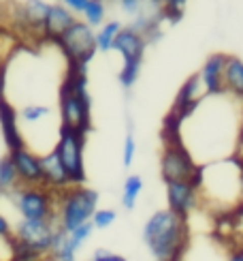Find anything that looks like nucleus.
Instances as JSON below:
<instances>
[{"label":"nucleus","mask_w":243,"mask_h":261,"mask_svg":"<svg viewBox=\"0 0 243 261\" xmlns=\"http://www.w3.org/2000/svg\"><path fill=\"white\" fill-rule=\"evenodd\" d=\"M83 17H85V24L94 28V26H101L103 19H105V5L101 0H90L83 9Z\"/></svg>","instance_id":"obj_22"},{"label":"nucleus","mask_w":243,"mask_h":261,"mask_svg":"<svg viewBox=\"0 0 243 261\" xmlns=\"http://www.w3.org/2000/svg\"><path fill=\"white\" fill-rule=\"evenodd\" d=\"M92 229H94V225H92V221H90V223H83L81 227H77L75 231L69 233V242H71V246L75 248V251H79V248L83 246V242L87 240V238H90Z\"/></svg>","instance_id":"obj_23"},{"label":"nucleus","mask_w":243,"mask_h":261,"mask_svg":"<svg viewBox=\"0 0 243 261\" xmlns=\"http://www.w3.org/2000/svg\"><path fill=\"white\" fill-rule=\"evenodd\" d=\"M62 47L64 56L69 58L71 67H81L85 69V64L94 58L96 54V35L85 21L75 19L71 28L56 41Z\"/></svg>","instance_id":"obj_7"},{"label":"nucleus","mask_w":243,"mask_h":261,"mask_svg":"<svg viewBox=\"0 0 243 261\" xmlns=\"http://www.w3.org/2000/svg\"><path fill=\"white\" fill-rule=\"evenodd\" d=\"M113 49H117L124 58V64L128 62H143V51H145V37L135 28H122L119 35L113 41Z\"/></svg>","instance_id":"obj_12"},{"label":"nucleus","mask_w":243,"mask_h":261,"mask_svg":"<svg viewBox=\"0 0 243 261\" xmlns=\"http://www.w3.org/2000/svg\"><path fill=\"white\" fill-rule=\"evenodd\" d=\"M0 195H3V193H0Z\"/></svg>","instance_id":"obj_40"},{"label":"nucleus","mask_w":243,"mask_h":261,"mask_svg":"<svg viewBox=\"0 0 243 261\" xmlns=\"http://www.w3.org/2000/svg\"><path fill=\"white\" fill-rule=\"evenodd\" d=\"M92 261H126L122 255L117 253H111V251H105V248H98V251L94 253Z\"/></svg>","instance_id":"obj_28"},{"label":"nucleus","mask_w":243,"mask_h":261,"mask_svg":"<svg viewBox=\"0 0 243 261\" xmlns=\"http://www.w3.org/2000/svg\"><path fill=\"white\" fill-rule=\"evenodd\" d=\"M226 60L228 56L226 54H211L205 64L198 77H201V84L205 88V94H211V96H218L224 92V67H226Z\"/></svg>","instance_id":"obj_11"},{"label":"nucleus","mask_w":243,"mask_h":261,"mask_svg":"<svg viewBox=\"0 0 243 261\" xmlns=\"http://www.w3.org/2000/svg\"><path fill=\"white\" fill-rule=\"evenodd\" d=\"M186 3H188V0H164V3H162V11H164V13H167L171 19H177V17L181 15Z\"/></svg>","instance_id":"obj_26"},{"label":"nucleus","mask_w":243,"mask_h":261,"mask_svg":"<svg viewBox=\"0 0 243 261\" xmlns=\"http://www.w3.org/2000/svg\"><path fill=\"white\" fill-rule=\"evenodd\" d=\"M24 11V24L32 30H43V24H45V17L49 13V5L43 3V0H28V3L21 7Z\"/></svg>","instance_id":"obj_17"},{"label":"nucleus","mask_w":243,"mask_h":261,"mask_svg":"<svg viewBox=\"0 0 243 261\" xmlns=\"http://www.w3.org/2000/svg\"><path fill=\"white\" fill-rule=\"evenodd\" d=\"M83 144H85V135L77 133L73 128L60 126V135H58V144H56V154L62 163V167L69 176L73 187H81L85 182V167H83Z\"/></svg>","instance_id":"obj_6"},{"label":"nucleus","mask_w":243,"mask_h":261,"mask_svg":"<svg viewBox=\"0 0 243 261\" xmlns=\"http://www.w3.org/2000/svg\"><path fill=\"white\" fill-rule=\"evenodd\" d=\"M224 92L233 94L243 101V60L237 56H228L224 67Z\"/></svg>","instance_id":"obj_16"},{"label":"nucleus","mask_w":243,"mask_h":261,"mask_svg":"<svg viewBox=\"0 0 243 261\" xmlns=\"http://www.w3.org/2000/svg\"><path fill=\"white\" fill-rule=\"evenodd\" d=\"M17 49V37L13 32H9L7 28L0 26V67L5 69V64Z\"/></svg>","instance_id":"obj_21"},{"label":"nucleus","mask_w":243,"mask_h":261,"mask_svg":"<svg viewBox=\"0 0 243 261\" xmlns=\"http://www.w3.org/2000/svg\"><path fill=\"white\" fill-rule=\"evenodd\" d=\"M135 152H137V144H135V137L130 133L124 139V167H130L132 161H135Z\"/></svg>","instance_id":"obj_27"},{"label":"nucleus","mask_w":243,"mask_h":261,"mask_svg":"<svg viewBox=\"0 0 243 261\" xmlns=\"http://www.w3.org/2000/svg\"><path fill=\"white\" fill-rule=\"evenodd\" d=\"M228 261H243V246L241 248H235V251L228 255Z\"/></svg>","instance_id":"obj_32"},{"label":"nucleus","mask_w":243,"mask_h":261,"mask_svg":"<svg viewBox=\"0 0 243 261\" xmlns=\"http://www.w3.org/2000/svg\"><path fill=\"white\" fill-rule=\"evenodd\" d=\"M239 210H241V212H243V201H241V205H239Z\"/></svg>","instance_id":"obj_37"},{"label":"nucleus","mask_w":243,"mask_h":261,"mask_svg":"<svg viewBox=\"0 0 243 261\" xmlns=\"http://www.w3.org/2000/svg\"><path fill=\"white\" fill-rule=\"evenodd\" d=\"M119 30H122L119 21H109V24H105L96 32V49H101V51L113 49V41L119 35Z\"/></svg>","instance_id":"obj_19"},{"label":"nucleus","mask_w":243,"mask_h":261,"mask_svg":"<svg viewBox=\"0 0 243 261\" xmlns=\"http://www.w3.org/2000/svg\"><path fill=\"white\" fill-rule=\"evenodd\" d=\"M39 261H51V257H49V255H45V257H41Z\"/></svg>","instance_id":"obj_36"},{"label":"nucleus","mask_w":243,"mask_h":261,"mask_svg":"<svg viewBox=\"0 0 243 261\" xmlns=\"http://www.w3.org/2000/svg\"><path fill=\"white\" fill-rule=\"evenodd\" d=\"M0 261H3V259H0Z\"/></svg>","instance_id":"obj_39"},{"label":"nucleus","mask_w":243,"mask_h":261,"mask_svg":"<svg viewBox=\"0 0 243 261\" xmlns=\"http://www.w3.org/2000/svg\"><path fill=\"white\" fill-rule=\"evenodd\" d=\"M98 193L85 187H69L58 193V225L71 233L83 223H90L96 212Z\"/></svg>","instance_id":"obj_3"},{"label":"nucleus","mask_w":243,"mask_h":261,"mask_svg":"<svg viewBox=\"0 0 243 261\" xmlns=\"http://www.w3.org/2000/svg\"><path fill=\"white\" fill-rule=\"evenodd\" d=\"M15 205L26 221H58V195L45 187H17Z\"/></svg>","instance_id":"obj_5"},{"label":"nucleus","mask_w":243,"mask_h":261,"mask_svg":"<svg viewBox=\"0 0 243 261\" xmlns=\"http://www.w3.org/2000/svg\"><path fill=\"white\" fill-rule=\"evenodd\" d=\"M87 3H90V0H62V5L69 9L71 13H83Z\"/></svg>","instance_id":"obj_29"},{"label":"nucleus","mask_w":243,"mask_h":261,"mask_svg":"<svg viewBox=\"0 0 243 261\" xmlns=\"http://www.w3.org/2000/svg\"><path fill=\"white\" fill-rule=\"evenodd\" d=\"M160 176L167 182H192L201 184V167L196 165L194 156L190 154L179 139L167 141L160 156Z\"/></svg>","instance_id":"obj_4"},{"label":"nucleus","mask_w":243,"mask_h":261,"mask_svg":"<svg viewBox=\"0 0 243 261\" xmlns=\"http://www.w3.org/2000/svg\"><path fill=\"white\" fill-rule=\"evenodd\" d=\"M115 223V212L113 210H96L92 216V225L94 229H107L109 225Z\"/></svg>","instance_id":"obj_24"},{"label":"nucleus","mask_w":243,"mask_h":261,"mask_svg":"<svg viewBox=\"0 0 243 261\" xmlns=\"http://www.w3.org/2000/svg\"><path fill=\"white\" fill-rule=\"evenodd\" d=\"M13 236V231H11V225L7 221V216L0 212V238H11Z\"/></svg>","instance_id":"obj_31"},{"label":"nucleus","mask_w":243,"mask_h":261,"mask_svg":"<svg viewBox=\"0 0 243 261\" xmlns=\"http://www.w3.org/2000/svg\"><path fill=\"white\" fill-rule=\"evenodd\" d=\"M49 114V107L45 105H28L21 110V118H24L26 122H37L41 118H45Z\"/></svg>","instance_id":"obj_25"},{"label":"nucleus","mask_w":243,"mask_h":261,"mask_svg":"<svg viewBox=\"0 0 243 261\" xmlns=\"http://www.w3.org/2000/svg\"><path fill=\"white\" fill-rule=\"evenodd\" d=\"M41 167H43V187L53 191V193H60L64 189L73 187L69 176H66V171L62 167V163L56 154V150L47 152V154L41 156Z\"/></svg>","instance_id":"obj_13"},{"label":"nucleus","mask_w":243,"mask_h":261,"mask_svg":"<svg viewBox=\"0 0 243 261\" xmlns=\"http://www.w3.org/2000/svg\"><path fill=\"white\" fill-rule=\"evenodd\" d=\"M0 126H3V137H5L9 152L26 148L24 137H21L19 126H17V114L13 110V105L7 103V99H0Z\"/></svg>","instance_id":"obj_14"},{"label":"nucleus","mask_w":243,"mask_h":261,"mask_svg":"<svg viewBox=\"0 0 243 261\" xmlns=\"http://www.w3.org/2000/svg\"><path fill=\"white\" fill-rule=\"evenodd\" d=\"M60 116L62 126L73 128L77 133H87L92 126L90 118V94H87L85 69L71 67L60 90Z\"/></svg>","instance_id":"obj_2"},{"label":"nucleus","mask_w":243,"mask_h":261,"mask_svg":"<svg viewBox=\"0 0 243 261\" xmlns=\"http://www.w3.org/2000/svg\"><path fill=\"white\" fill-rule=\"evenodd\" d=\"M141 3L143 0H119V5L126 13H137V11L141 9Z\"/></svg>","instance_id":"obj_30"},{"label":"nucleus","mask_w":243,"mask_h":261,"mask_svg":"<svg viewBox=\"0 0 243 261\" xmlns=\"http://www.w3.org/2000/svg\"><path fill=\"white\" fill-rule=\"evenodd\" d=\"M141 191H143V180L139 176H128L124 182V193H122V203H124L126 210L135 208Z\"/></svg>","instance_id":"obj_20"},{"label":"nucleus","mask_w":243,"mask_h":261,"mask_svg":"<svg viewBox=\"0 0 243 261\" xmlns=\"http://www.w3.org/2000/svg\"><path fill=\"white\" fill-rule=\"evenodd\" d=\"M9 156L15 165L19 187H43V167L39 154H35L28 148H21L15 152H9Z\"/></svg>","instance_id":"obj_9"},{"label":"nucleus","mask_w":243,"mask_h":261,"mask_svg":"<svg viewBox=\"0 0 243 261\" xmlns=\"http://www.w3.org/2000/svg\"><path fill=\"white\" fill-rule=\"evenodd\" d=\"M235 156H237V159H243V130H241L239 144H237V150H235Z\"/></svg>","instance_id":"obj_33"},{"label":"nucleus","mask_w":243,"mask_h":261,"mask_svg":"<svg viewBox=\"0 0 243 261\" xmlns=\"http://www.w3.org/2000/svg\"><path fill=\"white\" fill-rule=\"evenodd\" d=\"M237 161H239V169H241V189H243V159H237Z\"/></svg>","instance_id":"obj_35"},{"label":"nucleus","mask_w":243,"mask_h":261,"mask_svg":"<svg viewBox=\"0 0 243 261\" xmlns=\"http://www.w3.org/2000/svg\"><path fill=\"white\" fill-rule=\"evenodd\" d=\"M101 3H105V0H101Z\"/></svg>","instance_id":"obj_38"},{"label":"nucleus","mask_w":243,"mask_h":261,"mask_svg":"<svg viewBox=\"0 0 243 261\" xmlns=\"http://www.w3.org/2000/svg\"><path fill=\"white\" fill-rule=\"evenodd\" d=\"M143 240L158 261H179L188 244L186 219L169 208L154 212L143 227Z\"/></svg>","instance_id":"obj_1"},{"label":"nucleus","mask_w":243,"mask_h":261,"mask_svg":"<svg viewBox=\"0 0 243 261\" xmlns=\"http://www.w3.org/2000/svg\"><path fill=\"white\" fill-rule=\"evenodd\" d=\"M73 21H75V15L64 5H49V13L45 17V24H43L41 35L45 39L58 41L64 32L71 28Z\"/></svg>","instance_id":"obj_15"},{"label":"nucleus","mask_w":243,"mask_h":261,"mask_svg":"<svg viewBox=\"0 0 243 261\" xmlns=\"http://www.w3.org/2000/svg\"><path fill=\"white\" fill-rule=\"evenodd\" d=\"M19 187V180H17V171L11 156H3L0 159V193L3 191H15Z\"/></svg>","instance_id":"obj_18"},{"label":"nucleus","mask_w":243,"mask_h":261,"mask_svg":"<svg viewBox=\"0 0 243 261\" xmlns=\"http://www.w3.org/2000/svg\"><path fill=\"white\" fill-rule=\"evenodd\" d=\"M0 99H5V69L0 67Z\"/></svg>","instance_id":"obj_34"},{"label":"nucleus","mask_w":243,"mask_h":261,"mask_svg":"<svg viewBox=\"0 0 243 261\" xmlns=\"http://www.w3.org/2000/svg\"><path fill=\"white\" fill-rule=\"evenodd\" d=\"M198 187L192 182H167V201H169V210L175 212L177 216L190 214L196 203H198Z\"/></svg>","instance_id":"obj_10"},{"label":"nucleus","mask_w":243,"mask_h":261,"mask_svg":"<svg viewBox=\"0 0 243 261\" xmlns=\"http://www.w3.org/2000/svg\"><path fill=\"white\" fill-rule=\"evenodd\" d=\"M60 229L58 221H26L21 219L19 225L15 227V238L30 246L32 251H37L39 255H49L53 246V238H56Z\"/></svg>","instance_id":"obj_8"}]
</instances>
